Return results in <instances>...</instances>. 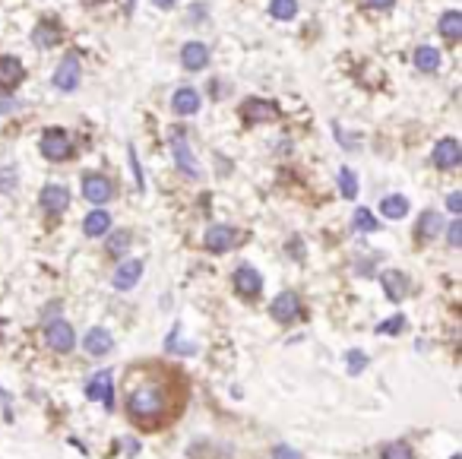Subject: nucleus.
Listing matches in <instances>:
<instances>
[{
  "instance_id": "3",
  "label": "nucleus",
  "mask_w": 462,
  "mask_h": 459,
  "mask_svg": "<svg viewBox=\"0 0 462 459\" xmlns=\"http://www.w3.org/2000/svg\"><path fill=\"white\" fill-rule=\"evenodd\" d=\"M111 194H114V187H111V181H108L104 174H95V171L82 174V196H86L89 203L102 206V203L111 200Z\"/></svg>"
},
{
  "instance_id": "36",
  "label": "nucleus",
  "mask_w": 462,
  "mask_h": 459,
  "mask_svg": "<svg viewBox=\"0 0 462 459\" xmlns=\"http://www.w3.org/2000/svg\"><path fill=\"white\" fill-rule=\"evenodd\" d=\"M272 459H301V456L291 450V447H276V450H272Z\"/></svg>"
},
{
  "instance_id": "23",
  "label": "nucleus",
  "mask_w": 462,
  "mask_h": 459,
  "mask_svg": "<svg viewBox=\"0 0 462 459\" xmlns=\"http://www.w3.org/2000/svg\"><path fill=\"white\" fill-rule=\"evenodd\" d=\"M57 38H60V26H57V23H51V19L38 23V29H35V45H38V48L57 45Z\"/></svg>"
},
{
  "instance_id": "20",
  "label": "nucleus",
  "mask_w": 462,
  "mask_h": 459,
  "mask_svg": "<svg viewBox=\"0 0 462 459\" xmlns=\"http://www.w3.org/2000/svg\"><path fill=\"white\" fill-rule=\"evenodd\" d=\"M415 67L421 70V73H437V67H440V51H437V48H431V45L415 48Z\"/></svg>"
},
{
  "instance_id": "16",
  "label": "nucleus",
  "mask_w": 462,
  "mask_h": 459,
  "mask_svg": "<svg viewBox=\"0 0 462 459\" xmlns=\"http://www.w3.org/2000/svg\"><path fill=\"white\" fill-rule=\"evenodd\" d=\"M244 121L247 124H257V121H276L279 118V108L272 105V102H257V98H250V102H244Z\"/></svg>"
},
{
  "instance_id": "28",
  "label": "nucleus",
  "mask_w": 462,
  "mask_h": 459,
  "mask_svg": "<svg viewBox=\"0 0 462 459\" xmlns=\"http://www.w3.org/2000/svg\"><path fill=\"white\" fill-rule=\"evenodd\" d=\"M355 228H358V232H364V234H371V232H377V218L371 216V209H364V206H361V209H355Z\"/></svg>"
},
{
  "instance_id": "37",
  "label": "nucleus",
  "mask_w": 462,
  "mask_h": 459,
  "mask_svg": "<svg viewBox=\"0 0 462 459\" xmlns=\"http://www.w3.org/2000/svg\"><path fill=\"white\" fill-rule=\"evenodd\" d=\"M130 168H133V174H136V184L142 187V171H140V162H136V152L130 149Z\"/></svg>"
},
{
  "instance_id": "31",
  "label": "nucleus",
  "mask_w": 462,
  "mask_h": 459,
  "mask_svg": "<svg viewBox=\"0 0 462 459\" xmlns=\"http://www.w3.org/2000/svg\"><path fill=\"white\" fill-rule=\"evenodd\" d=\"M345 362H349V374H361V371L367 368V355L358 352V348H351V352L345 355Z\"/></svg>"
},
{
  "instance_id": "13",
  "label": "nucleus",
  "mask_w": 462,
  "mask_h": 459,
  "mask_svg": "<svg viewBox=\"0 0 462 459\" xmlns=\"http://www.w3.org/2000/svg\"><path fill=\"white\" fill-rule=\"evenodd\" d=\"M272 317H276L279 324H291L295 317H298V310H301V301H298V294L295 292H282V294H276V301H272Z\"/></svg>"
},
{
  "instance_id": "9",
  "label": "nucleus",
  "mask_w": 462,
  "mask_h": 459,
  "mask_svg": "<svg viewBox=\"0 0 462 459\" xmlns=\"http://www.w3.org/2000/svg\"><path fill=\"white\" fill-rule=\"evenodd\" d=\"M172 149H174V158H178V168L187 174V178H200V165L194 162L190 156V146L187 140L181 136V130H172Z\"/></svg>"
},
{
  "instance_id": "21",
  "label": "nucleus",
  "mask_w": 462,
  "mask_h": 459,
  "mask_svg": "<svg viewBox=\"0 0 462 459\" xmlns=\"http://www.w3.org/2000/svg\"><path fill=\"white\" fill-rule=\"evenodd\" d=\"M380 212L387 218H405L409 216V200L403 194H389L380 200Z\"/></svg>"
},
{
  "instance_id": "10",
  "label": "nucleus",
  "mask_w": 462,
  "mask_h": 459,
  "mask_svg": "<svg viewBox=\"0 0 462 459\" xmlns=\"http://www.w3.org/2000/svg\"><path fill=\"white\" fill-rule=\"evenodd\" d=\"M431 162L437 168H456L462 162V149H459V143H456L453 136H447V140H440L437 146H434V152H431Z\"/></svg>"
},
{
  "instance_id": "5",
  "label": "nucleus",
  "mask_w": 462,
  "mask_h": 459,
  "mask_svg": "<svg viewBox=\"0 0 462 459\" xmlns=\"http://www.w3.org/2000/svg\"><path fill=\"white\" fill-rule=\"evenodd\" d=\"M76 86H80V57L70 51L67 57L57 64V70H54V89L73 92Z\"/></svg>"
},
{
  "instance_id": "33",
  "label": "nucleus",
  "mask_w": 462,
  "mask_h": 459,
  "mask_svg": "<svg viewBox=\"0 0 462 459\" xmlns=\"http://www.w3.org/2000/svg\"><path fill=\"white\" fill-rule=\"evenodd\" d=\"M16 187V168H7V171H0V194H7V190Z\"/></svg>"
},
{
  "instance_id": "17",
  "label": "nucleus",
  "mask_w": 462,
  "mask_h": 459,
  "mask_svg": "<svg viewBox=\"0 0 462 459\" xmlns=\"http://www.w3.org/2000/svg\"><path fill=\"white\" fill-rule=\"evenodd\" d=\"M383 282V292H387L389 301H403L405 294H409V279L403 276V272H396V270H387L380 276Z\"/></svg>"
},
{
  "instance_id": "15",
  "label": "nucleus",
  "mask_w": 462,
  "mask_h": 459,
  "mask_svg": "<svg viewBox=\"0 0 462 459\" xmlns=\"http://www.w3.org/2000/svg\"><path fill=\"white\" fill-rule=\"evenodd\" d=\"M181 64H184V70H203L209 64V48L203 45V41H187L184 48H181Z\"/></svg>"
},
{
  "instance_id": "19",
  "label": "nucleus",
  "mask_w": 462,
  "mask_h": 459,
  "mask_svg": "<svg viewBox=\"0 0 462 459\" xmlns=\"http://www.w3.org/2000/svg\"><path fill=\"white\" fill-rule=\"evenodd\" d=\"M172 108H174V114H196L200 111V95H196V89H190V86L178 89L172 95Z\"/></svg>"
},
{
  "instance_id": "25",
  "label": "nucleus",
  "mask_w": 462,
  "mask_h": 459,
  "mask_svg": "<svg viewBox=\"0 0 462 459\" xmlns=\"http://www.w3.org/2000/svg\"><path fill=\"white\" fill-rule=\"evenodd\" d=\"M443 228V222H440V216L434 209L421 212V218H418V234L421 238H437V232Z\"/></svg>"
},
{
  "instance_id": "40",
  "label": "nucleus",
  "mask_w": 462,
  "mask_h": 459,
  "mask_svg": "<svg viewBox=\"0 0 462 459\" xmlns=\"http://www.w3.org/2000/svg\"><path fill=\"white\" fill-rule=\"evenodd\" d=\"M156 7H162V10H172L174 7V0H152Z\"/></svg>"
},
{
  "instance_id": "18",
  "label": "nucleus",
  "mask_w": 462,
  "mask_h": 459,
  "mask_svg": "<svg viewBox=\"0 0 462 459\" xmlns=\"http://www.w3.org/2000/svg\"><path fill=\"white\" fill-rule=\"evenodd\" d=\"M82 232L89 234V238H102V234L111 232V216L104 209H92L89 216L82 218Z\"/></svg>"
},
{
  "instance_id": "38",
  "label": "nucleus",
  "mask_w": 462,
  "mask_h": 459,
  "mask_svg": "<svg viewBox=\"0 0 462 459\" xmlns=\"http://www.w3.org/2000/svg\"><path fill=\"white\" fill-rule=\"evenodd\" d=\"M367 7H373V10H389L396 3V0H364Z\"/></svg>"
},
{
  "instance_id": "27",
  "label": "nucleus",
  "mask_w": 462,
  "mask_h": 459,
  "mask_svg": "<svg viewBox=\"0 0 462 459\" xmlns=\"http://www.w3.org/2000/svg\"><path fill=\"white\" fill-rule=\"evenodd\" d=\"M269 13L276 16V19H285V23H288V19L298 16V0H272V3H269Z\"/></svg>"
},
{
  "instance_id": "34",
  "label": "nucleus",
  "mask_w": 462,
  "mask_h": 459,
  "mask_svg": "<svg viewBox=\"0 0 462 459\" xmlns=\"http://www.w3.org/2000/svg\"><path fill=\"white\" fill-rule=\"evenodd\" d=\"M447 238H450V244H453V247H459V244H462V222H459V218H456L453 225L447 228Z\"/></svg>"
},
{
  "instance_id": "26",
  "label": "nucleus",
  "mask_w": 462,
  "mask_h": 459,
  "mask_svg": "<svg viewBox=\"0 0 462 459\" xmlns=\"http://www.w3.org/2000/svg\"><path fill=\"white\" fill-rule=\"evenodd\" d=\"M130 241H133V234H130L127 228H120V232H111V234H108V254H111V256L127 254Z\"/></svg>"
},
{
  "instance_id": "39",
  "label": "nucleus",
  "mask_w": 462,
  "mask_h": 459,
  "mask_svg": "<svg viewBox=\"0 0 462 459\" xmlns=\"http://www.w3.org/2000/svg\"><path fill=\"white\" fill-rule=\"evenodd\" d=\"M13 108H16L13 98H0V111H13Z\"/></svg>"
},
{
  "instance_id": "6",
  "label": "nucleus",
  "mask_w": 462,
  "mask_h": 459,
  "mask_svg": "<svg viewBox=\"0 0 462 459\" xmlns=\"http://www.w3.org/2000/svg\"><path fill=\"white\" fill-rule=\"evenodd\" d=\"M86 396L89 399H98L108 412L114 409V384H111V374L108 371H98L95 377H92L89 384H86Z\"/></svg>"
},
{
  "instance_id": "22",
  "label": "nucleus",
  "mask_w": 462,
  "mask_h": 459,
  "mask_svg": "<svg viewBox=\"0 0 462 459\" xmlns=\"http://www.w3.org/2000/svg\"><path fill=\"white\" fill-rule=\"evenodd\" d=\"M19 79H23V64H19V57H13V54L0 57V83L16 86Z\"/></svg>"
},
{
  "instance_id": "32",
  "label": "nucleus",
  "mask_w": 462,
  "mask_h": 459,
  "mask_svg": "<svg viewBox=\"0 0 462 459\" xmlns=\"http://www.w3.org/2000/svg\"><path fill=\"white\" fill-rule=\"evenodd\" d=\"M403 326H405V317L396 314V317H389V320H383V324L377 326V332H383V336H396V332H403Z\"/></svg>"
},
{
  "instance_id": "8",
  "label": "nucleus",
  "mask_w": 462,
  "mask_h": 459,
  "mask_svg": "<svg viewBox=\"0 0 462 459\" xmlns=\"http://www.w3.org/2000/svg\"><path fill=\"white\" fill-rule=\"evenodd\" d=\"M234 292L244 294V298H257L263 292V276L254 266H238L234 270Z\"/></svg>"
},
{
  "instance_id": "29",
  "label": "nucleus",
  "mask_w": 462,
  "mask_h": 459,
  "mask_svg": "<svg viewBox=\"0 0 462 459\" xmlns=\"http://www.w3.org/2000/svg\"><path fill=\"white\" fill-rule=\"evenodd\" d=\"M339 187H342V196L355 200V194H358V181H355V171H351V168H342V171H339Z\"/></svg>"
},
{
  "instance_id": "14",
  "label": "nucleus",
  "mask_w": 462,
  "mask_h": 459,
  "mask_svg": "<svg viewBox=\"0 0 462 459\" xmlns=\"http://www.w3.org/2000/svg\"><path fill=\"white\" fill-rule=\"evenodd\" d=\"M82 348L89 355H95V358H102V355H108L114 348V339L108 330H102V326H95V330H89L86 336H82Z\"/></svg>"
},
{
  "instance_id": "24",
  "label": "nucleus",
  "mask_w": 462,
  "mask_h": 459,
  "mask_svg": "<svg viewBox=\"0 0 462 459\" xmlns=\"http://www.w3.org/2000/svg\"><path fill=\"white\" fill-rule=\"evenodd\" d=\"M440 32H443L450 41H456V38L462 35V13L459 10H450V13L440 16Z\"/></svg>"
},
{
  "instance_id": "11",
  "label": "nucleus",
  "mask_w": 462,
  "mask_h": 459,
  "mask_svg": "<svg viewBox=\"0 0 462 459\" xmlns=\"http://www.w3.org/2000/svg\"><path fill=\"white\" fill-rule=\"evenodd\" d=\"M140 276H142V260H124V263L114 270L111 285L118 288V292H130V288L140 282Z\"/></svg>"
},
{
  "instance_id": "1",
  "label": "nucleus",
  "mask_w": 462,
  "mask_h": 459,
  "mask_svg": "<svg viewBox=\"0 0 462 459\" xmlns=\"http://www.w3.org/2000/svg\"><path fill=\"white\" fill-rule=\"evenodd\" d=\"M127 412L130 418L142 424L162 422L165 412H168V386L158 377H146V374H130L127 384Z\"/></svg>"
},
{
  "instance_id": "12",
  "label": "nucleus",
  "mask_w": 462,
  "mask_h": 459,
  "mask_svg": "<svg viewBox=\"0 0 462 459\" xmlns=\"http://www.w3.org/2000/svg\"><path fill=\"white\" fill-rule=\"evenodd\" d=\"M234 241H238V232H234L231 225H209L206 247L212 250V254H225V250H231Z\"/></svg>"
},
{
  "instance_id": "7",
  "label": "nucleus",
  "mask_w": 462,
  "mask_h": 459,
  "mask_svg": "<svg viewBox=\"0 0 462 459\" xmlns=\"http://www.w3.org/2000/svg\"><path fill=\"white\" fill-rule=\"evenodd\" d=\"M41 209L51 212V216H60V212L70 206V190L64 187V184H45V190H41Z\"/></svg>"
},
{
  "instance_id": "2",
  "label": "nucleus",
  "mask_w": 462,
  "mask_h": 459,
  "mask_svg": "<svg viewBox=\"0 0 462 459\" xmlns=\"http://www.w3.org/2000/svg\"><path fill=\"white\" fill-rule=\"evenodd\" d=\"M41 156L48 158V162H67L70 156H73V143H70L67 130L60 127H48L45 133H41Z\"/></svg>"
},
{
  "instance_id": "35",
  "label": "nucleus",
  "mask_w": 462,
  "mask_h": 459,
  "mask_svg": "<svg viewBox=\"0 0 462 459\" xmlns=\"http://www.w3.org/2000/svg\"><path fill=\"white\" fill-rule=\"evenodd\" d=\"M447 209L453 212V216H459V212H462V194H450L447 196Z\"/></svg>"
},
{
  "instance_id": "30",
  "label": "nucleus",
  "mask_w": 462,
  "mask_h": 459,
  "mask_svg": "<svg viewBox=\"0 0 462 459\" xmlns=\"http://www.w3.org/2000/svg\"><path fill=\"white\" fill-rule=\"evenodd\" d=\"M383 459H415L409 444H387L383 447Z\"/></svg>"
},
{
  "instance_id": "4",
  "label": "nucleus",
  "mask_w": 462,
  "mask_h": 459,
  "mask_svg": "<svg viewBox=\"0 0 462 459\" xmlns=\"http://www.w3.org/2000/svg\"><path fill=\"white\" fill-rule=\"evenodd\" d=\"M45 339H48V346H51L54 352H60V355L73 352V346H76L73 326H70L67 320H51V324H48V330H45Z\"/></svg>"
}]
</instances>
